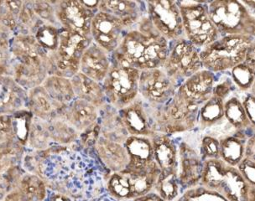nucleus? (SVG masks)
<instances>
[{"instance_id": "1", "label": "nucleus", "mask_w": 255, "mask_h": 201, "mask_svg": "<svg viewBox=\"0 0 255 201\" xmlns=\"http://www.w3.org/2000/svg\"><path fill=\"white\" fill-rule=\"evenodd\" d=\"M169 51V41L154 29L147 15L128 31L120 46L111 54L112 60L139 72L160 68Z\"/></svg>"}, {"instance_id": "2", "label": "nucleus", "mask_w": 255, "mask_h": 201, "mask_svg": "<svg viewBox=\"0 0 255 201\" xmlns=\"http://www.w3.org/2000/svg\"><path fill=\"white\" fill-rule=\"evenodd\" d=\"M202 105L189 96L181 84L165 105L154 107L155 131L171 136L194 130L197 127Z\"/></svg>"}, {"instance_id": "3", "label": "nucleus", "mask_w": 255, "mask_h": 201, "mask_svg": "<svg viewBox=\"0 0 255 201\" xmlns=\"http://www.w3.org/2000/svg\"><path fill=\"white\" fill-rule=\"evenodd\" d=\"M199 186L214 191L228 201H255V186L246 182L236 167L220 159L204 162Z\"/></svg>"}, {"instance_id": "4", "label": "nucleus", "mask_w": 255, "mask_h": 201, "mask_svg": "<svg viewBox=\"0 0 255 201\" xmlns=\"http://www.w3.org/2000/svg\"><path fill=\"white\" fill-rule=\"evenodd\" d=\"M255 1L214 0L208 2L211 20L220 36L255 35Z\"/></svg>"}, {"instance_id": "5", "label": "nucleus", "mask_w": 255, "mask_h": 201, "mask_svg": "<svg viewBox=\"0 0 255 201\" xmlns=\"http://www.w3.org/2000/svg\"><path fill=\"white\" fill-rule=\"evenodd\" d=\"M254 45L255 37L251 35L220 36L200 50L202 68L214 74L231 71L245 61Z\"/></svg>"}, {"instance_id": "6", "label": "nucleus", "mask_w": 255, "mask_h": 201, "mask_svg": "<svg viewBox=\"0 0 255 201\" xmlns=\"http://www.w3.org/2000/svg\"><path fill=\"white\" fill-rule=\"evenodd\" d=\"M159 170L155 162L144 168H128L109 174L105 181L109 196L118 201H133L154 191Z\"/></svg>"}, {"instance_id": "7", "label": "nucleus", "mask_w": 255, "mask_h": 201, "mask_svg": "<svg viewBox=\"0 0 255 201\" xmlns=\"http://www.w3.org/2000/svg\"><path fill=\"white\" fill-rule=\"evenodd\" d=\"M92 41L91 36L62 28L58 47L48 61V68L54 71V76L71 79L79 72L82 56Z\"/></svg>"}, {"instance_id": "8", "label": "nucleus", "mask_w": 255, "mask_h": 201, "mask_svg": "<svg viewBox=\"0 0 255 201\" xmlns=\"http://www.w3.org/2000/svg\"><path fill=\"white\" fill-rule=\"evenodd\" d=\"M180 8L185 37L202 49L220 37L211 20L207 1H176Z\"/></svg>"}, {"instance_id": "9", "label": "nucleus", "mask_w": 255, "mask_h": 201, "mask_svg": "<svg viewBox=\"0 0 255 201\" xmlns=\"http://www.w3.org/2000/svg\"><path fill=\"white\" fill-rule=\"evenodd\" d=\"M140 72L111 59L109 72L102 87L110 106L120 110L130 104L138 96Z\"/></svg>"}, {"instance_id": "10", "label": "nucleus", "mask_w": 255, "mask_h": 201, "mask_svg": "<svg viewBox=\"0 0 255 201\" xmlns=\"http://www.w3.org/2000/svg\"><path fill=\"white\" fill-rule=\"evenodd\" d=\"M162 69L181 85L202 68L200 49L186 37L169 42V51Z\"/></svg>"}, {"instance_id": "11", "label": "nucleus", "mask_w": 255, "mask_h": 201, "mask_svg": "<svg viewBox=\"0 0 255 201\" xmlns=\"http://www.w3.org/2000/svg\"><path fill=\"white\" fill-rule=\"evenodd\" d=\"M144 4L152 25L169 42L185 37L182 18L176 1L149 0Z\"/></svg>"}, {"instance_id": "12", "label": "nucleus", "mask_w": 255, "mask_h": 201, "mask_svg": "<svg viewBox=\"0 0 255 201\" xmlns=\"http://www.w3.org/2000/svg\"><path fill=\"white\" fill-rule=\"evenodd\" d=\"M178 82L160 68L140 72L138 96L152 107H159L170 100L178 89Z\"/></svg>"}, {"instance_id": "13", "label": "nucleus", "mask_w": 255, "mask_h": 201, "mask_svg": "<svg viewBox=\"0 0 255 201\" xmlns=\"http://www.w3.org/2000/svg\"><path fill=\"white\" fill-rule=\"evenodd\" d=\"M129 29L115 16L98 11L91 24V37L93 42L111 55Z\"/></svg>"}, {"instance_id": "14", "label": "nucleus", "mask_w": 255, "mask_h": 201, "mask_svg": "<svg viewBox=\"0 0 255 201\" xmlns=\"http://www.w3.org/2000/svg\"><path fill=\"white\" fill-rule=\"evenodd\" d=\"M153 110L154 107L149 106L138 96L135 100L118 112L128 135L151 138L157 133Z\"/></svg>"}, {"instance_id": "15", "label": "nucleus", "mask_w": 255, "mask_h": 201, "mask_svg": "<svg viewBox=\"0 0 255 201\" xmlns=\"http://www.w3.org/2000/svg\"><path fill=\"white\" fill-rule=\"evenodd\" d=\"M204 162L197 148L189 141L183 140L180 143L177 179L181 193L199 185L204 171Z\"/></svg>"}, {"instance_id": "16", "label": "nucleus", "mask_w": 255, "mask_h": 201, "mask_svg": "<svg viewBox=\"0 0 255 201\" xmlns=\"http://www.w3.org/2000/svg\"><path fill=\"white\" fill-rule=\"evenodd\" d=\"M97 12L77 0L62 1L55 8V15L62 28L88 36H91V24Z\"/></svg>"}, {"instance_id": "17", "label": "nucleus", "mask_w": 255, "mask_h": 201, "mask_svg": "<svg viewBox=\"0 0 255 201\" xmlns=\"http://www.w3.org/2000/svg\"><path fill=\"white\" fill-rule=\"evenodd\" d=\"M78 133L93 128L99 120V109L86 100L75 98L60 114Z\"/></svg>"}, {"instance_id": "18", "label": "nucleus", "mask_w": 255, "mask_h": 201, "mask_svg": "<svg viewBox=\"0 0 255 201\" xmlns=\"http://www.w3.org/2000/svg\"><path fill=\"white\" fill-rule=\"evenodd\" d=\"M99 11L115 16L131 29L146 15L143 1L133 0H103L99 1Z\"/></svg>"}, {"instance_id": "19", "label": "nucleus", "mask_w": 255, "mask_h": 201, "mask_svg": "<svg viewBox=\"0 0 255 201\" xmlns=\"http://www.w3.org/2000/svg\"><path fill=\"white\" fill-rule=\"evenodd\" d=\"M153 158L159 168V175L177 174L178 146L170 136L157 132L151 138Z\"/></svg>"}, {"instance_id": "20", "label": "nucleus", "mask_w": 255, "mask_h": 201, "mask_svg": "<svg viewBox=\"0 0 255 201\" xmlns=\"http://www.w3.org/2000/svg\"><path fill=\"white\" fill-rule=\"evenodd\" d=\"M110 54L92 41L80 61L79 72L95 82L102 83L111 65Z\"/></svg>"}, {"instance_id": "21", "label": "nucleus", "mask_w": 255, "mask_h": 201, "mask_svg": "<svg viewBox=\"0 0 255 201\" xmlns=\"http://www.w3.org/2000/svg\"><path fill=\"white\" fill-rule=\"evenodd\" d=\"M12 50L13 56L22 66L44 71L47 68V59L35 38L27 35L18 36L13 41Z\"/></svg>"}, {"instance_id": "22", "label": "nucleus", "mask_w": 255, "mask_h": 201, "mask_svg": "<svg viewBox=\"0 0 255 201\" xmlns=\"http://www.w3.org/2000/svg\"><path fill=\"white\" fill-rule=\"evenodd\" d=\"M95 148L99 159L110 173L119 172L127 166L128 157L125 143L109 140L99 134Z\"/></svg>"}, {"instance_id": "23", "label": "nucleus", "mask_w": 255, "mask_h": 201, "mask_svg": "<svg viewBox=\"0 0 255 201\" xmlns=\"http://www.w3.org/2000/svg\"><path fill=\"white\" fill-rule=\"evenodd\" d=\"M251 131H235L219 139V159L230 166L237 167L245 158L248 138L254 135Z\"/></svg>"}, {"instance_id": "24", "label": "nucleus", "mask_w": 255, "mask_h": 201, "mask_svg": "<svg viewBox=\"0 0 255 201\" xmlns=\"http://www.w3.org/2000/svg\"><path fill=\"white\" fill-rule=\"evenodd\" d=\"M70 81L75 98L86 100L99 109L106 105V98L101 83L86 77L81 72H77Z\"/></svg>"}, {"instance_id": "25", "label": "nucleus", "mask_w": 255, "mask_h": 201, "mask_svg": "<svg viewBox=\"0 0 255 201\" xmlns=\"http://www.w3.org/2000/svg\"><path fill=\"white\" fill-rule=\"evenodd\" d=\"M128 157V168H144L154 164L151 139L140 136H128L125 143Z\"/></svg>"}, {"instance_id": "26", "label": "nucleus", "mask_w": 255, "mask_h": 201, "mask_svg": "<svg viewBox=\"0 0 255 201\" xmlns=\"http://www.w3.org/2000/svg\"><path fill=\"white\" fill-rule=\"evenodd\" d=\"M215 83V74L202 69L185 80L181 86L189 96L203 104L213 94Z\"/></svg>"}, {"instance_id": "27", "label": "nucleus", "mask_w": 255, "mask_h": 201, "mask_svg": "<svg viewBox=\"0 0 255 201\" xmlns=\"http://www.w3.org/2000/svg\"><path fill=\"white\" fill-rule=\"evenodd\" d=\"M255 45L248 51L245 61L234 67L231 72V79L237 91L246 93L254 90L255 77Z\"/></svg>"}, {"instance_id": "28", "label": "nucleus", "mask_w": 255, "mask_h": 201, "mask_svg": "<svg viewBox=\"0 0 255 201\" xmlns=\"http://www.w3.org/2000/svg\"><path fill=\"white\" fill-rule=\"evenodd\" d=\"M224 100L223 110L224 117L233 128L237 131H251L255 132V125L250 122L245 112L240 96L237 94V90Z\"/></svg>"}, {"instance_id": "29", "label": "nucleus", "mask_w": 255, "mask_h": 201, "mask_svg": "<svg viewBox=\"0 0 255 201\" xmlns=\"http://www.w3.org/2000/svg\"><path fill=\"white\" fill-rule=\"evenodd\" d=\"M223 104L224 100L214 94H212L202 104L198 114L197 127L201 132H205L225 121Z\"/></svg>"}, {"instance_id": "30", "label": "nucleus", "mask_w": 255, "mask_h": 201, "mask_svg": "<svg viewBox=\"0 0 255 201\" xmlns=\"http://www.w3.org/2000/svg\"><path fill=\"white\" fill-rule=\"evenodd\" d=\"M29 102L30 111L42 120L51 119L56 111L59 110L61 112L64 109L51 99L42 86L32 88L29 92Z\"/></svg>"}, {"instance_id": "31", "label": "nucleus", "mask_w": 255, "mask_h": 201, "mask_svg": "<svg viewBox=\"0 0 255 201\" xmlns=\"http://www.w3.org/2000/svg\"><path fill=\"white\" fill-rule=\"evenodd\" d=\"M42 87L51 99L59 106L66 107L75 99L70 79L51 75L42 82Z\"/></svg>"}, {"instance_id": "32", "label": "nucleus", "mask_w": 255, "mask_h": 201, "mask_svg": "<svg viewBox=\"0 0 255 201\" xmlns=\"http://www.w3.org/2000/svg\"><path fill=\"white\" fill-rule=\"evenodd\" d=\"M19 189L29 201H43L46 197L45 183L37 175L23 176L19 183Z\"/></svg>"}, {"instance_id": "33", "label": "nucleus", "mask_w": 255, "mask_h": 201, "mask_svg": "<svg viewBox=\"0 0 255 201\" xmlns=\"http://www.w3.org/2000/svg\"><path fill=\"white\" fill-rule=\"evenodd\" d=\"M154 192L164 201H175L181 194L177 174L159 175Z\"/></svg>"}, {"instance_id": "34", "label": "nucleus", "mask_w": 255, "mask_h": 201, "mask_svg": "<svg viewBox=\"0 0 255 201\" xmlns=\"http://www.w3.org/2000/svg\"><path fill=\"white\" fill-rule=\"evenodd\" d=\"M58 29L51 24H43L35 33V40L44 50L55 51L58 47Z\"/></svg>"}, {"instance_id": "35", "label": "nucleus", "mask_w": 255, "mask_h": 201, "mask_svg": "<svg viewBox=\"0 0 255 201\" xmlns=\"http://www.w3.org/2000/svg\"><path fill=\"white\" fill-rule=\"evenodd\" d=\"M175 201H228L214 191L203 186H195L183 191Z\"/></svg>"}, {"instance_id": "36", "label": "nucleus", "mask_w": 255, "mask_h": 201, "mask_svg": "<svg viewBox=\"0 0 255 201\" xmlns=\"http://www.w3.org/2000/svg\"><path fill=\"white\" fill-rule=\"evenodd\" d=\"M22 4L19 1L0 2V23L8 29L14 28L23 7Z\"/></svg>"}, {"instance_id": "37", "label": "nucleus", "mask_w": 255, "mask_h": 201, "mask_svg": "<svg viewBox=\"0 0 255 201\" xmlns=\"http://www.w3.org/2000/svg\"><path fill=\"white\" fill-rule=\"evenodd\" d=\"M197 150L204 161L209 159H218L219 139L214 136L204 132L203 135L200 138Z\"/></svg>"}, {"instance_id": "38", "label": "nucleus", "mask_w": 255, "mask_h": 201, "mask_svg": "<svg viewBox=\"0 0 255 201\" xmlns=\"http://www.w3.org/2000/svg\"><path fill=\"white\" fill-rule=\"evenodd\" d=\"M236 168L246 182L255 186V157L245 156Z\"/></svg>"}, {"instance_id": "39", "label": "nucleus", "mask_w": 255, "mask_h": 201, "mask_svg": "<svg viewBox=\"0 0 255 201\" xmlns=\"http://www.w3.org/2000/svg\"><path fill=\"white\" fill-rule=\"evenodd\" d=\"M242 95L240 96V99L242 101V105L245 109V112L247 114L248 117L253 125H255V89L246 92V93H241Z\"/></svg>"}, {"instance_id": "40", "label": "nucleus", "mask_w": 255, "mask_h": 201, "mask_svg": "<svg viewBox=\"0 0 255 201\" xmlns=\"http://www.w3.org/2000/svg\"><path fill=\"white\" fill-rule=\"evenodd\" d=\"M236 90L233 82H232L230 77H226L217 82L216 81L215 86L213 88V94L218 96V98H222L223 100H226L231 93Z\"/></svg>"}, {"instance_id": "41", "label": "nucleus", "mask_w": 255, "mask_h": 201, "mask_svg": "<svg viewBox=\"0 0 255 201\" xmlns=\"http://www.w3.org/2000/svg\"><path fill=\"white\" fill-rule=\"evenodd\" d=\"M13 134L12 117L8 114H0V143L7 142Z\"/></svg>"}, {"instance_id": "42", "label": "nucleus", "mask_w": 255, "mask_h": 201, "mask_svg": "<svg viewBox=\"0 0 255 201\" xmlns=\"http://www.w3.org/2000/svg\"><path fill=\"white\" fill-rule=\"evenodd\" d=\"M33 9L37 15L40 16L44 19H51L52 15H55L51 6L49 5L46 2H35Z\"/></svg>"}, {"instance_id": "43", "label": "nucleus", "mask_w": 255, "mask_h": 201, "mask_svg": "<svg viewBox=\"0 0 255 201\" xmlns=\"http://www.w3.org/2000/svg\"><path fill=\"white\" fill-rule=\"evenodd\" d=\"M3 201H29L25 196L23 195L19 189L13 190L10 193L5 196Z\"/></svg>"}, {"instance_id": "44", "label": "nucleus", "mask_w": 255, "mask_h": 201, "mask_svg": "<svg viewBox=\"0 0 255 201\" xmlns=\"http://www.w3.org/2000/svg\"><path fill=\"white\" fill-rule=\"evenodd\" d=\"M48 201H73L69 196L61 192H54L48 197Z\"/></svg>"}, {"instance_id": "45", "label": "nucleus", "mask_w": 255, "mask_h": 201, "mask_svg": "<svg viewBox=\"0 0 255 201\" xmlns=\"http://www.w3.org/2000/svg\"><path fill=\"white\" fill-rule=\"evenodd\" d=\"M133 201H164L155 192L152 191L145 196H141L139 198L135 199Z\"/></svg>"}, {"instance_id": "46", "label": "nucleus", "mask_w": 255, "mask_h": 201, "mask_svg": "<svg viewBox=\"0 0 255 201\" xmlns=\"http://www.w3.org/2000/svg\"><path fill=\"white\" fill-rule=\"evenodd\" d=\"M99 201H118L116 199L113 198L111 196H109V195L107 196H104V197H102V198L99 199Z\"/></svg>"}, {"instance_id": "47", "label": "nucleus", "mask_w": 255, "mask_h": 201, "mask_svg": "<svg viewBox=\"0 0 255 201\" xmlns=\"http://www.w3.org/2000/svg\"></svg>"}]
</instances>
